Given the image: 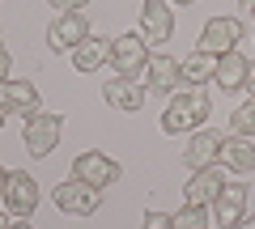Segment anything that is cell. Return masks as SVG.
Wrapping results in <instances>:
<instances>
[{"mask_svg":"<svg viewBox=\"0 0 255 229\" xmlns=\"http://www.w3.org/2000/svg\"><path fill=\"white\" fill-rule=\"evenodd\" d=\"M209 110H213V102H209V93H204V85H187L183 93L170 98V106H166V115H162V132L183 136L187 128H200V123L209 119Z\"/></svg>","mask_w":255,"mask_h":229,"instance_id":"6da1fadb","label":"cell"},{"mask_svg":"<svg viewBox=\"0 0 255 229\" xmlns=\"http://www.w3.org/2000/svg\"><path fill=\"white\" fill-rule=\"evenodd\" d=\"M145 64H149V47H145L140 34L111 38V68H115L119 81H136V76H145Z\"/></svg>","mask_w":255,"mask_h":229,"instance_id":"7a4b0ae2","label":"cell"},{"mask_svg":"<svg viewBox=\"0 0 255 229\" xmlns=\"http://www.w3.org/2000/svg\"><path fill=\"white\" fill-rule=\"evenodd\" d=\"M64 136V115H30L26 119V132H21V140H26V153L30 157H47L55 145H60Z\"/></svg>","mask_w":255,"mask_h":229,"instance_id":"3957f363","label":"cell"},{"mask_svg":"<svg viewBox=\"0 0 255 229\" xmlns=\"http://www.w3.org/2000/svg\"><path fill=\"white\" fill-rule=\"evenodd\" d=\"M51 200L64 217H94L98 212V187L81 183V178H68V183H60L51 191Z\"/></svg>","mask_w":255,"mask_h":229,"instance_id":"277c9868","label":"cell"},{"mask_svg":"<svg viewBox=\"0 0 255 229\" xmlns=\"http://www.w3.org/2000/svg\"><path fill=\"white\" fill-rule=\"evenodd\" d=\"M119 161L115 157H107V153H98V149H85L81 157L73 161V178H81V183H90V187H111V183H119Z\"/></svg>","mask_w":255,"mask_h":229,"instance_id":"5b68a950","label":"cell"},{"mask_svg":"<svg viewBox=\"0 0 255 229\" xmlns=\"http://www.w3.org/2000/svg\"><path fill=\"white\" fill-rule=\"evenodd\" d=\"M0 191H4V208H9L17 221H26L30 212L38 208V183L26 174V170H9Z\"/></svg>","mask_w":255,"mask_h":229,"instance_id":"8992f818","label":"cell"},{"mask_svg":"<svg viewBox=\"0 0 255 229\" xmlns=\"http://www.w3.org/2000/svg\"><path fill=\"white\" fill-rule=\"evenodd\" d=\"M85 38H90L85 13H60V17L47 26V47H51V51H77Z\"/></svg>","mask_w":255,"mask_h":229,"instance_id":"52a82bcc","label":"cell"},{"mask_svg":"<svg viewBox=\"0 0 255 229\" xmlns=\"http://www.w3.org/2000/svg\"><path fill=\"white\" fill-rule=\"evenodd\" d=\"M243 38V21L238 17H209L200 30V51H213V55H226L238 47Z\"/></svg>","mask_w":255,"mask_h":229,"instance_id":"ba28073f","label":"cell"},{"mask_svg":"<svg viewBox=\"0 0 255 229\" xmlns=\"http://www.w3.org/2000/svg\"><path fill=\"white\" fill-rule=\"evenodd\" d=\"M209 217L217 221L221 229H234L238 221L247 217V183H226L221 195L209 204Z\"/></svg>","mask_w":255,"mask_h":229,"instance_id":"9c48e42d","label":"cell"},{"mask_svg":"<svg viewBox=\"0 0 255 229\" xmlns=\"http://www.w3.org/2000/svg\"><path fill=\"white\" fill-rule=\"evenodd\" d=\"M170 34H174L170 0H145V4H140V38H145V43H166Z\"/></svg>","mask_w":255,"mask_h":229,"instance_id":"30bf717a","label":"cell"},{"mask_svg":"<svg viewBox=\"0 0 255 229\" xmlns=\"http://www.w3.org/2000/svg\"><path fill=\"white\" fill-rule=\"evenodd\" d=\"M221 187H226V178H221V165H204V170H191L187 187H183V200H187V204H200V208H209V204L221 195Z\"/></svg>","mask_w":255,"mask_h":229,"instance_id":"8fae6325","label":"cell"},{"mask_svg":"<svg viewBox=\"0 0 255 229\" xmlns=\"http://www.w3.org/2000/svg\"><path fill=\"white\" fill-rule=\"evenodd\" d=\"M183 161L187 170H204V165H217L221 161V132H196L183 149Z\"/></svg>","mask_w":255,"mask_h":229,"instance_id":"7c38bea8","label":"cell"},{"mask_svg":"<svg viewBox=\"0 0 255 229\" xmlns=\"http://www.w3.org/2000/svg\"><path fill=\"white\" fill-rule=\"evenodd\" d=\"M0 106L9 115H38V89L30 81H0Z\"/></svg>","mask_w":255,"mask_h":229,"instance_id":"4fadbf2b","label":"cell"},{"mask_svg":"<svg viewBox=\"0 0 255 229\" xmlns=\"http://www.w3.org/2000/svg\"><path fill=\"white\" fill-rule=\"evenodd\" d=\"M102 98L111 102L115 110H124V115H136L140 106H145V85H136V81H107L102 85Z\"/></svg>","mask_w":255,"mask_h":229,"instance_id":"5bb4252c","label":"cell"},{"mask_svg":"<svg viewBox=\"0 0 255 229\" xmlns=\"http://www.w3.org/2000/svg\"><path fill=\"white\" fill-rule=\"evenodd\" d=\"M145 85H149L153 93H170L174 85H179V60H174V55H149Z\"/></svg>","mask_w":255,"mask_h":229,"instance_id":"9a60e30c","label":"cell"},{"mask_svg":"<svg viewBox=\"0 0 255 229\" xmlns=\"http://www.w3.org/2000/svg\"><path fill=\"white\" fill-rule=\"evenodd\" d=\"M247 68H251V60H247L243 51H226L217 60V73H213V81L221 85V93H230V89H243V81H247Z\"/></svg>","mask_w":255,"mask_h":229,"instance_id":"2e32d148","label":"cell"},{"mask_svg":"<svg viewBox=\"0 0 255 229\" xmlns=\"http://www.w3.org/2000/svg\"><path fill=\"white\" fill-rule=\"evenodd\" d=\"M221 165H226V170H234V174L255 170V145H251L247 136H230V140H221Z\"/></svg>","mask_w":255,"mask_h":229,"instance_id":"e0dca14e","label":"cell"},{"mask_svg":"<svg viewBox=\"0 0 255 229\" xmlns=\"http://www.w3.org/2000/svg\"><path fill=\"white\" fill-rule=\"evenodd\" d=\"M217 60H221V55H213V51H191L187 60L179 64V81H187V85H204V81H213V73H217Z\"/></svg>","mask_w":255,"mask_h":229,"instance_id":"ac0fdd59","label":"cell"},{"mask_svg":"<svg viewBox=\"0 0 255 229\" xmlns=\"http://www.w3.org/2000/svg\"><path fill=\"white\" fill-rule=\"evenodd\" d=\"M73 64H77V73H94V68H102V64H111V43L107 38H85L81 47L73 51Z\"/></svg>","mask_w":255,"mask_h":229,"instance_id":"d6986e66","label":"cell"},{"mask_svg":"<svg viewBox=\"0 0 255 229\" xmlns=\"http://www.w3.org/2000/svg\"><path fill=\"white\" fill-rule=\"evenodd\" d=\"M209 208H200V204H183V212L174 217V229H209Z\"/></svg>","mask_w":255,"mask_h":229,"instance_id":"ffe728a7","label":"cell"},{"mask_svg":"<svg viewBox=\"0 0 255 229\" xmlns=\"http://www.w3.org/2000/svg\"><path fill=\"white\" fill-rule=\"evenodd\" d=\"M230 128H234V136H255V98L247 102V106H238L234 115H230Z\"/></svg>","mask_w":255,"mask_h":229,"instance_id":"44dd1931","label":"cell"},{"mask_svg":"<svg viewBox=\"0 0 255 229\" xmlns=\"http://www.w3.org/2000/svg\"><path fill=\"white\" fill-rule=\"evenodd\" d=\"M140 229H174V217H170V212L149 208V212H145V225H140Z\"/></svg>","mask_w":255,"mask_h":229,"instance_id":"7402d4cb","label":"cell"},{"mask_svg":"<svg viewBox=\"0 0 255 229\" xmlns=\"http://www.w3.org/2000/svg\"><path fill=\"white\" fill-rule=\"evenodd\" d=\"M85 4H90V0H51V9H55V13H81Z\"/></svg>","mask_w":255,"mask_h":229,"instance_id":"603a6c76","label":"cell"},{"mask_svg":"<svg viewBox=\"0 0 255 229\" xmlns=\"http://www.w3.org/2000/svg\"><path fill=\"white\" fill-rule=\"evenodd\" d=\"M0 81H9V51L0 47Z\"/></svg>","mask_w":255,"mask_h":229,"instance_id":"cb8c5ba5","label":"cell"},{"mask_svg":"<svg viewBox=\"0 0 255 229\" xmlns=\"http://www.w3.org/2000/svg\"><path fill=\"white\" fill-rule=\"evenodd\" d=\"M243 89H247V93H251V98H255V64L247 68V81H243Z\"/></svg>","mask_w":255,"mask_h":229,"instance_id":"d4e9b609","label":"cell"},{"mask_svg":"<svg viewBox=\"0 0 255 229\" xmlns=\"http://www.w3.org/2000/svg\"><path fill=\"white\" fill-rule=\"evenodd\" d=\"M234 229H255V217H251V221H247V217H243V221H238V225H234Z\"/></svg>","mask_w":255,"mask_h":229,"instance_id":"484cf974","label":"cell"},{"mask_svg":"<svg viewBox=\"0 0 255 229\" xmlns=\"http://www.w3.org/2000/svg\"><path fill=\"white\" fill-rule=\"evenodd\" d=\"M9 229H34V225H30V221H17V225H9Z\"/></svg>","mask_w":255,"mask_h":229,"instance_id":"4316f807","label":"cell"},{"mask_svg":"<svg viewBox=\"0 0 255 229\" xmlns=\"http://www.w3.org/2000/svg\"><path fill=\"white\" fill-rule=\"evenodd\" d=\"M238 4H243V9H255V0H238Z\"/></svg>","mask_w":255,"mask_h":229,"instance_id":"83f0119b","label":"cell"},{"mask_svg":"<svg viewBox=\"0 0 255 229\" xmlns=\"http://www.w3.org/2000/svg\"><path fill=\"white\" fill-rule=\"evenodd\" d=\"M4 174H9V170H4V165H0V187H4Z\"/></svg>","mask_w":255,"mask_h":229,"instance_id":"f1b7e54d","label":"cell"},{"mask_svg":"<svg viewBox=\"0 0 255 229\" xmlns=\"http://www.w3.org/2000/svg\"><path fill=\"white\" fill-rule=\"evenodd\" d=\"M4 115H9V110H4V106H0V128H4Z\"/></svg>","mask_w":255,"mask_h":229,"instance_id":"f546056e","label":"cell"},{"mask_svg":"<svg viewBox=\"0 0 255 229\" xmlns=\"http://www.w3.org/2000/svg\"><path fill=\"white\" fill-rule=\"evenodd\" d=\"M0 229H9V221H4V212H0Z\"/></svg>","mask_w":255,"mask_h":229,"instance_id":"4dcf8cb0","label":"cell"},{"mask_svg":"<svg viewBox=\"0 0 255 229\" xmlns=\"http://www.w3.org/2000/svg\"><path fill=\"white\" fill-rule=\"evenodd\" d=\"M179 4H191V0H179Z\"/></svg>","mask_w":255,"mask_h":229,"instance_id":"1f68e13d","label":"cell"},{"mask_svg":"<svg viewBox=\"0 0 255 229\" xmlns=\"http://www.w3.org/2000/svg\"><path fill=\"white\" fill-rule=\"evenodd\" d=\"M251 13H255V9H251Z\"/></svg>","mask_w":255,"mask_h":229,"instance_id":"d6a6232c","label":"cell"}]
</instances>
